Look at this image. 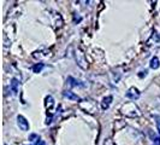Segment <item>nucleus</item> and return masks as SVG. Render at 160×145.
Instances as JSON below:
<instances>
[{
    "label": "nucleus",
    "instance_id": "obj_11",
    "mask_svg": "<svg viewBox=\"0 0 160 145\" xmlns=\"http://www.w3.org/2000/svg\"><path fill=\"white\" fill-rule=\"evenodd\" d=\"M43 67H45L43 63H38V64H35L34 67H32V72H36V74H39V72H41V70L43 69Z\"/></svg>",
    "mask_w": 160,
    "mask_h": 145
},
{
    "label": "nucleus",
    "instance_id": "obj_7",
    "mask_svg": "<svg viewBox=\"0 0 160 145\" xmlns=\"http://www.w3.org/2000/svg\"><path fill=\"white\" fill-rule=\"evenodd\" d=\"M63 96H64L65 98H68V99H70V100H73V102H78V103L81 102L80 97L77 96V94H75L71 91H65L64 93H63Z\"/></svg>",
    "mask_w": 160,
    "mask_h": 145
},
{
    "label": "nucleus",
    "instance_id": "obj_15",
    "mask_svg": "<svg viewBox=\"0 0 160 145\" xmlns=\"http://www.w3.org/2000/svg\"><path fill=\"white\" fill-rule=\"evenodd\" d=\"M34 145H46V143H45L43 140H40L39 143H36V144H34Z\"/></svg>",
    "mask_w": 160,
    "mask_h": 145
},
{
    "label": "nucleus",
    "instance_id": "obj_6",
    "mask_svg": "<svg viewBox=\"0 0 160 145\" xmlns=\"http://www.w3.org/2000/svg\"><path fill=\"white\" fill-rule=\"evenodd\" d=\"M112 100H113L112 96L104 97L102 100H101V109H102V110H107V109L110 108L111 103H112Z\"/></svg>",
    "mask_w": 160,
    "mask_h": 145
},
{
    "label": "nucleus",
    "instance_id": "obj_13",
    "mask_svg": "<svg viewBox=\"0 0 160 145\" xmlns=\"http://www.w3.org/2000/svg\"><path fill=\"white\" fill-rule=\"evenodd\" d=\"M29 140H32V142H34V143L36 144V143H39V142H40L41 139L38 134H30V136H29Z\"/></svg>",
    "mask_w": 160,
    "mask_h": 145
},
{
    "label": "nucleus",
    "instance_id": "obj_1",
    "mask_svg": "<svg viewBox=\"0 0 160 145\" xmlns=\"http://www.w3.org/2000/svg\"><path fill=\"white\" fill-rule=\"evenodd\" d=\"M120 114L127 116V117H131V119H135V117H140L141 116V110L138 109L134 102H127L120 106Z\"/></svg>",
    "mask_w": 160,
    "mask_h": 145
},
{
    "label": "nucleus",
    "instance_id": "obj_16",
    "mask_svg": "<svg viewBox=\"0 0 160 145\" xmlns=\"http://www.w3.org/2000/svg\"><path fill=\"white\" fill-rule=\"evenodd\" d=\"M4 145H6V144H4Z\"/></svg>",
    "mask_w": 160,
    "mask_h": 145
},
{
    "label": "nucleus",
    "instance_id": "obj_12",
    "mask_svg": "<svg viewBox=\"0 0 160 145\" xmlns=\"http://www.w3.org/2000/svg\"><path fill=\"white\" fill-rule=\"evenodd\" d=\"M68 81H70V85H71V86H83V83H82L81 81L76 80V79H73V78H69Z\"/></svg>",
    "mask_w": 160,
    "mask_h": 145
},
{
    "label": "nucleus",
    "instance_id": "obj_4",
    "mask_svg": "<svg viewBox=\"0 0 160 145\" xmlns=\"http://www.w3.org/2000/svg\"><path fill=\"white\" fill-rule=\"evenodd\" d=\"M141 96V92L138 91V89H136L135 86H132V87H130V89L127 91V93H125V97L128 98V99H131V100H135V99H138Z\"/></svg>",
    "mask_w": 160,
    "mask_h": 145
},
{
    "label": "nucleus",
    "instance_id": "obj_9",
    "mask_svg": "<svg viewBox=\"0 0 160 145\" xmlns=\"http://www.w3.org/2000/svg\"><path fill=\"white\" fill-rule=\"evenodd\" d=\"M18 85H19V82H18L17 79H12L11 82H10V87H11V91H12L13 94L18 93Z\"/></svg>",
    "mask_w": 160,
    "mask_h": 145
},
{
    "label": "nucleus",
    "instance_id": "obj_14",
    "mask_svg": "<svg viewBox=\"0 0 160 145\" xmlns=\"http://www.w3.org/2000/svg\"><path fill=\"white\" fill-rule=\"evenodd\" d=\"M157 128H158V131H159V134H160V119L157 121Z\"/></svg>",
    "mask_w": 160,
    "mask_h": 145
},
{
    "label": "nucleus",
    "instance_id": "obj_5",
    "mask_svg": "<svg viewBox=\"0 0 160 145\" xmlns=\"http://www.w3.org/2000/svg\"><path fill=\"white\" fill-rule=\"evenodd\" d=\"M17 125H18V127L22 129V131H29V127H30L29 126V122L22 115H18L17 116Z\"/></svg>",
    "mask_w": 160,
    "mask_h": 145
},
{
    "label": "nucleus",
    "instance_id": "obj_3",
    "mask_svg": "<svg viewBox=\"0 0 160 145\" xmlns=\"http://www.w3.org/2000/svg\"><path fill=\"white\" fill-rule=\"evenodd\" d=\"M75 58H76V62H77V65L82 68L83 70H86L88 68V62L86 59V55L84 52L82 51V48H77L76 52H75Z\"/></svg>",
    "mask_w": 160,
    "mask_h": 145
},
{
    "label": "nucleus",
    "instance_id": "obj_2",
    "mask_svg": "<svg viewBox=\"0 0 160 145\" xmlns=\"http://www.w3.org/2000/svg\"><path fill=\"white\" fill-rule=\"evenodd\" d=\"M78 106L81 109L87 114H95L98 111V105L94 100L92 99H84V100H81L78 103Z\"/></svg>",
    "mask_w": 160,
    "mask_h": 145
},
{
    "label": "nucleus",
    "instance_id": "obj_10",
    "mask_svg": "<svg viewBox=\"0 0 160 145\" xmlns=\"http://www.w3.org/2000/svg\"><path fill=\"white\" fill-rule=\"evenodd\" d=\"M149 65H151V68H152V69H158V68L160 67L159 58H158V57H153L152 59H151Z\"/></svg>",
    "mask_w": 160,
    "mask_h": 145
},
{
    "label": "nucleus",
    "instance_id": "obj_8",
    "mask_svg": "<svg viewBox=\"0 0 160 145\" xmlns=\"http://www.w3.org/2000/svg\"><path fill=\"white\" fill-rule=\"evenodd\" d=\"M46 108H47V110L49 113H52V110H53V108H54V98L52 96H47L46 97Z\"/></svg>",
    "mask_w": 160,
    "mask_h": 145
}]
</instances>
